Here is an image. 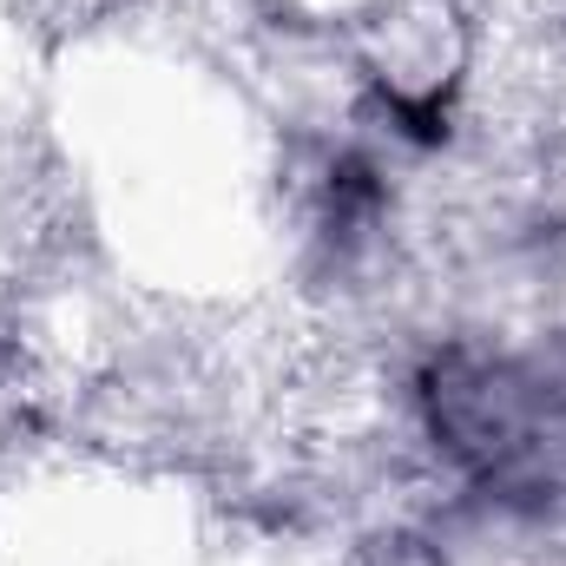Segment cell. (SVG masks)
<instances>
[{"mask_svg":"<svg viewBox=\"0 0 566 566\" xmlns=\"http://www.w3.org/2000/svg\"><path fill=\"white\" fill-rule=\"evenodd\" d=\"M428 428L507 501H566V363L454 349L428 369Z\"/></svg>","mask_w":566,"mask_h":566,"instance_id":"cell-1","label":"cell"}]
</instances>
